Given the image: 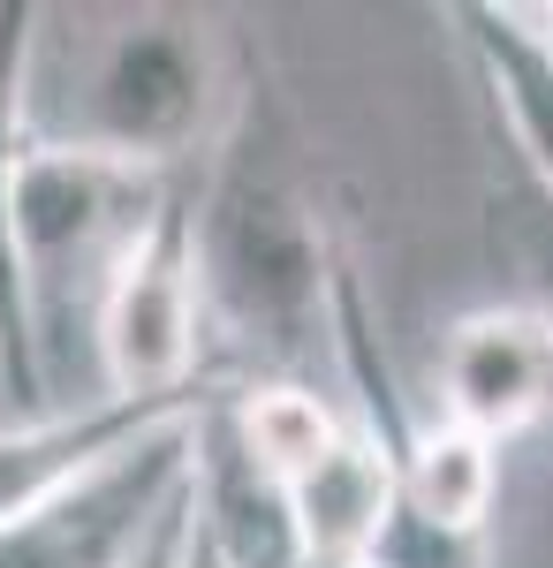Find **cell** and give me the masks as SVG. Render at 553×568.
Instances as JSON below:
<instances>
[{
    "mask_svg": "<svg viewBox=\"0 0 553 568\" xmlns=\"http://www.w3.org/2000/svg\"><path fill=\"white\" fill-rule=\"evenodd\" d=\"M213 394V387H205ZM205 394H174V402H129V394H91V402H61L46 417L0 425V524L31 516L46 493H61L69 478L99 470L107 455L137 447L144 433H160L174 417H190Z\"/></svg>",
    "mask_w": 553,
    "mask_h": 568,
    "instance_id": "7",
    "label": "cell"
},
{
    "mask_svg": "<svg viewBox=\"0 0 553 568\" xmlns=\"http://www.w3.org/2000/svg\"><path fill=\"white\" fill-rule=\"evenodd\" d=\"M485 227H493V258L515 273V304L553 318V197H539L501 160V182L485 197Z\"/></svg>",
    "mask_w": 553,
    "mask_h": 568,
    "instance_id": "10",
    "label": "cell"
},
{
    "mask_svg": "<svg viewBox=\"0 0 553 568\" xmlns=\"http://www.w3.org/2000/svg\"><path fill=\"white\" fill-rule=\"evenodd\" d=\"M235 61L220 53L213 31L182 16H129L122 31L99 39L77 77V99L46 114L39 136L84 144L152 175H190L235 106Z\"/></svg>",
    "mask_w": 553,
    "mask_h": 568,
    "instance_id": "3",
    "label": "cell"
},
{
    "mask_svg": "<svg viewBox=\"0 0 553 568\" xmlns=\"http://www.w3.org/2000/svg\"><path fill=\"white\" fill-rule=\"evenodd\" d=\"M174 190V175L129 168L84 144H53L39 136L23 152V175L8 197V243H16V296H23V334L39 356V387L53 394V356L69 349V334L84 326L107 296L122 251L144 235V220L160 213V197Z\"/></svg>",
    "mask_w": 553,
    "mask_h": 568,
    "instance_id": "2",
    "label": "cell"
},
{
    "mask_svg": "<svg viewBox=\"0 0 553 568\" xmlns=\"http://www.w3.org/2000/svg\"><path fill=\"white\" fill-rule=\"evenodd\" d=\"M470 69L493 114V144H509L515 175L553 197V31L546 8H455Z\"/></svg>",
    "mask_w": 553,
    "mask_h": 568,
    "instance_id": "8",
    "label": "cell"
},
{
    "mask_svg": "<svg viewBox=\"0 0 553 568\" xmlns=\"http://www.w3.org/2000/svg\"><path fill=\"white\" fill-rule=\"evenodd\" d=\"M198 409L160 425V433H144L122 455H107L99 470L69 478L61 493H46L31 516L0 524V568H137L160 516L174 508L182 478H190Z\"/></svg>",
    "mask_w": 553,
    "mask_h": 568,
    "instance_id": "5",
    "label": "cell"
},
{
    "mask_svg": "<svg viewBox=\"0 0 553 568\" xmlns=\"http://www.w3.org/2000/svg\"><path fill=\"white\" fill-rule=\"evenodd\" d=\"M198 175V168H190ZM174 175L160 213L122 251L107 296L91 311V356L107 394L129 402H174V394L220 387L213 342H205V288H198V190Z\"/></svg>",
    "mask_w": 553,
    "mask_h": 568,
    "instance_id": "4",
    "label": "cell"
},
{
    "mask_svg": "<svg viewBox=\"0 0 553 568\" xmlns=\"http://www.w3.org/2000/svg\"><path fill=\"white\" fill-rule=\"evenodd\" d=\"M174 568H220L205 546H198V530H190V500H182V530H174Z\"/></svg>",
    "mask_w": 553,
    "mask_h": 568,
    "instance_id": "12",
    "label": "cell"
},
{
    "mask_svg": "<svg viewBox=\"0 0 553 568\" xmlns=\"http://www.w3.org/2000/svg\"><path fill=\"white\" fill-rule=\"evenodd\" d=\"M39 0H0V342H8V402L16 425L46 417L53 402L39 387V356L23 334V296H16V243H8V197L23 175V152L39 144V106H31V61H39Z\"/></svg>",
    "mask_w": 553,
    "mask_h": 568,
    "instance_id": "9",
    "label": "cell"
},
{
    "mask_svg": "<svg viewBox=\"0 0 553 568\" xmlns=\"http://www.w3.org/2000/svg\"><path fill=\"white\" fill-rule=\"evenodd\" d=\"M190 485V478H182ZM174 530H182V493H174V508L160 516V530H152V546H144V561L137 568H174Z\"/></svg>",
    "mask_w": 553,
    "mask_h": 568,
    "instance_id": "11",
    "label": "cell"
},
{
    "mask_svg": "<svg viewBox=\"0 0 553 568\" xmlns=\"http://www.w3.org/2000/svg\"><path fill=\"white\" fill-rule=\"evenodd\" d=\"M198 288L220 379H311L334 349V273L349 235L326 213L289 99L235 61V106L198 160Z\"/></svg>",
    "mask_w": 553,
    "mask_h": 568,
    "instance_id": "1",
    "label": "cell"
},
{
    "mask_svg": "<svg viewBox=\"0 0 553 568\" xmlns=\"http://www.w3.org/2000/svg\"><path fill=\"white\" fill-rule=\"evenodd\" d=\"M432 417L470 433L477 447H515L553 433V318L531 304H477L440 342Z\"/></svg>",
    "mask_w": 553,
    "mask_h": 568,
    "instance_id": "6",
    "label": "cell"
},
{
    "mask_svg": "<svg viewBox=\"0 0 553 568\" xmlns=\"http://www.w3.org/2000/svg\"><path fill=\"white\" fill-rule=\"evenodd\" d=\"M0 425H16V402H8V342H0Z\"/></svg>",
    "mask_w": 553,
    "mask_h": 568,
    "instance_id": "13",
    "label": "cell"
}]
</instances>
